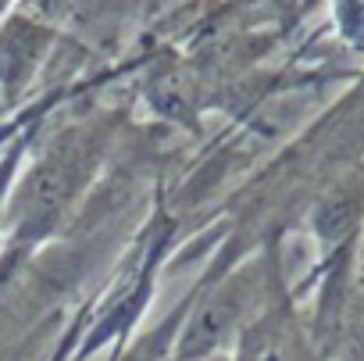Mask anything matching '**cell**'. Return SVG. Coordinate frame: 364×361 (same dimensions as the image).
Listing matches in <instances>:
<instances>
[{
    "label": "cell",
    "mask_w": 364,
    "mask_h": 361,
    "mask_svg": "<svg viewBox=\"0 0 364 361\" xmlns=\"http://www.w3.org/2000/svg\"><path fill=\"white\" fill-rule=\"evenodd\" d=\"M79 183V154H58L33 164L11 201V219L22 233H43L65 211Z\"/></svg>",
    "instance_id": "1"
},
{
    "label": "cell",
    "mask_w": 364,
    "mask_h": 361,
    "mask_svg": "<svg viewBox=\"0 0 364 361\" xmlns=\"http://www.w3.org/2000/svg\"><path fill=\"white\" fill-rule=\"evenodd\" d=\"M360 219H364V179L353 172L343 175L339 183H332L311 211V226H314L321 247H328V251L346 247L350 236L357 233Z\"/></svg>",
    "instance_id": "2"
},
{
    "label": "cell",
    "mask_w": 364,
    "mask_h": 361,
    "mask_svg": "<svg viewBox=\"0 0 364 361\" xmlns=\"http://www.w3.org/2000/svg\"><path fill=\"white\" fill-rule=\"evenodd\" d=\"M40 51V36L26 26H11L0 33V104L29 79Z\"/></svg>",
    "instance_id": "3"
},
{
    "label": "cell",
    "mask_w": 364,
    "mask_h": 361,
    "mask_svg": "<svg viewBox=\"0 0 364 361\" xmlns=\"http://www.w3.org/2000/svg\"><path fill=\"white\" fill-rule=\"evenodd\" d=\"M353 325H357V333H350V336L364 350V247L350 258V329Z\"/></svg>",
    "instance_id": "4"
},
{
    "label": "cell",
    "mask_w": 364,
    "mask_h": 361,
    "mask_svg": "<svg viewBox=\"0 0 364 361\" xmlns=\"http://www.w3.org/2000/svg\"><path fill=\"white\" fill-rule=\"evenodd\" d=\"M8 175H11V164L0 168V204H4V187H8Z\"/></svg>",
    "instance_id": "5"
}]
</instances>
